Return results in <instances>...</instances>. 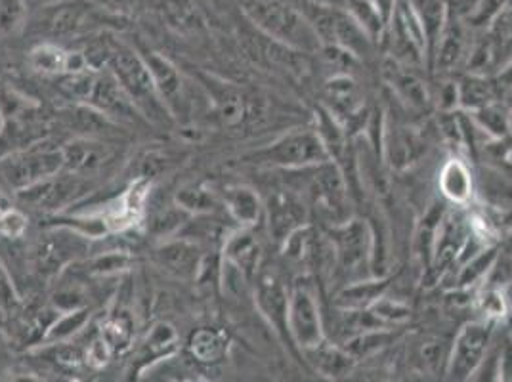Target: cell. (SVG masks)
<instances>
[{"instance_id":"obj_1","label":"cell","mask_w":512,"mask_h":382,"mask_svg":"<svg viewBox=\"0 0 512 382\" xmlns=\"http://www.w3.org/2000/svg\"><path fill=\"white\" fill-rule=\"evenodd\" d=\"M243 12L270 41L295 54H320L321 41L304 12L281 0H247Z\"/></svg>"},{"instance_id":"obj_2","label":"cell","mask_w":512,"mask_h":382,"mask_svg":"<svg viewBox=\"0 0 512 382\" xmlns=\"http://www.w3.org/2000/svg\"><path fill=\"white\" fill-rule=\"evenodd\" d=\"M60 90L75 106L88 107L111 123H136L144 119L107 69L65 75L60 79Z\"/></svg>"},{"instance_id":"obj_3","label":"cell","mask_w":512,"mask_h":382,"mask_svg":"<svg viewBox=\"0 0 512 382\" xmlns=\"http://www.w3.org/2000/svg\"><path fill=\"white\" fill-rule=\"evenodd\" d=\"M325 234L333 251V277H342V285L377 276V235L367 220L352 216Z\"/></svg>"},{"instance_id":"obj_4","label":"cell","mask_w":512,"mask_h":382,"mask_svg":"<svg viewBox=\"0 0 512 382\" xmlns=\"http://www.w3.org/2000/svg\"><path fill=\"white\" fill-rule=\"evenodd\" d=\"M106 69L125 90L138 113L151 123H169L171 113L161 102L157 88L153 85L150 69L144 62L140 50L119 41L111 43Z\"/></svg>"},{"instance_id":"obj_5","label":"cell","mask_w":512,"mask_h":382,"mask_svg":"<svg viewBox=\"0 0 512 382\" xmlns=\"http://www.w3.org/2000/svg\"><path fill=\"white\" fill-rule=\"evenodd\" d=\"M245 161L260 169L308 170L329 163L331 155L316 128H293L245 155Z\"/></svg>"},{"instance_id":"obj_6","label":"cell","mask_w":512,"mask_h":382,"mask_svg":"<svg viewBox=\"0 0 512 382\" xmlns=\"http://www.w3.org/2000/svg\"><path fill=\"white\" fill-rule=\"evenodd\" d=\"M65 170L64 149L46 140L20 146L0 157V182L18 193Z\"/></svg>"},{"instance_id":"obj_7","label":"cell","mask_w":512,"mask_h":382,"mask_svg":"<svg viewBox=\"0 0 512 382\" xmlns=\"http://www.w3.org/2000/svg\"><path fill=\"white\" fill-rule=\"evenodd\" d=\"M287 327L291 344L300 358L327 340L316 279L299 276L291 283Z\"/></svg>"},{"instance_id":"obj_8","label":"cell","mask_w":512,"mask_h":382,"mask_svg":"<svg viewBox=\"0 0 512 382\" xmlns=\"http://www.w3.org/2000/svg\"><path fill=\"white\" fill-rule=\"evenodd\" d=\"M111 20L102 6L92 0H58L39 8L29 23L37 33L50 39L77 37L83 33H94L100 27H106Z\"/></svg>"},{"instance_id":"obj_9","label":"cell","mask_w":512,"mask_h":382,"mask_svg":"<svg viewBox=\"0 0 512 382\" xmlns=\"http://www.w3.org/2000/svg\"><path fill=\"white\" fill-rule=\"evenodd\" d=\"M312 23L321 46H333L352 54L354 58H365L373 50L371 37L363 31L346 8H335L321 2H310L302 10Z\"/></svg>"},{"instance_id":"obj_10","label":"cell","mask_w":512,"mask_h":382,"mask_svg":"<svg viewBox=\"0 0 512 382\" xmlns=\"http://www.w3.org/2000/svg\"><path fill=\"white\" fill-rule=\"evenodd\" d=\"M199 86L203 88L216 121L224 128L247 127L256 117H260L262 106L255 94L245 86L226 81L211 73H197Z\"/></svg>"},{"instance_id":"obj_11","label":"cell","mask_w":512,"mask_h":382,"mask_svg":"<svg viewBox=\"0 0 512 382\" xmlns=\"http://www.w3.org/2000/svg\"><path fill=\"white\" fill-rule=\"evenodd\" d=\"M88 241L90 239L85 235L54 224L35 241L31 249V266L41 279L60 277L69 266L85 258Z\"/></svg>"},{"instance_id":"obj_12","label":"cell","mask_w":512,"mask_h":382,"mask_svg":"<svg viewBox=\"0 0 512 382\" xmlns=\"http://www.w3.org/2000/svg\"><path fill=\"white\" fill-rule=\"evenodd\" d=\"M497 323L488 319L467 321L449 346L448 367L444 382H467L472 373L486 360L495 342Z\"/></svg>"},{"instance_id":"obj_13","label":"cell","mask_w":512,"mask_h":382,"mask_svg":"<svg viewBox=\"0 0 512 382\" xmlns=\"http://www.w3.org/2000/svg\"><path fill=\"white\" fill-rule=\"evenodd\" d=\"M253 297H255L256 310L260 316L266 319V323L274 329L278 339L289 346L291 354L297 356L291 339H289V327H287V312H289V293L291 283L285 279L283 272L276 264H270L264 260L256 274L253 283Z\"/></svg>"},{"instance_id":"obj_14","label":"cell","mask_w":512,"mask_h":382,"mask_svg":"<svg viewBox=\"0 0 512 382\" xmlns=\"http://www.w3.org/2000/svg\"><path fill=\"white\" fill-rule=\"evenodd\" d=\"M314 176L308 184V199L312 207L329 226H337L350 220L352 214V191L341 167L333 161L312 169Z\"/></svg>"},{"instance_id":"obj_15","label":"cell","mask_w":512,"mask_h":382,"mask_svg":"<svg viewBox=\"0 0 512 382\" xmlns=\"http://www.w3.org/2000/svg\"><path fill=\"white\" fill-rule=\"evenodd\" d=\"M92 188V182L88 176H81L69 170H62L43 182L18 191L16 199L23 207H29L33 211L44 214H64L69 207L79 203Z\"/></svg>"},{"instance_id":"obj_16","label":"cell","mask_w":512,"mask_h":382,"mask_svg":"<svg viewBox=\"0 0 512 382\" xmlns=\"http://www.w3.org/2000/svg\"><path fill=\"white\" fill-rule=\"evenodd\" d=\"M470 235H472L470 216L461 211L444 213L434 239L430 266L425 274L427 283H438L440 279H446L453 272V268L459 264V260L467 251Z\"/></svg>"},{"instance_id":"obj_17","label":"cell","mask_w":512,"mask_h":382,"mask_svg":"<svg viewBox=\"0 0 512 382\" xmlns=\"http://www.w3.org/2000/svg\"><path fill=\"white\" fill-rule=\"evenodd\" d=\"M151 260L165 274L182 279V281H203L209 274L211 256L205 247L192 237L176 234L161 239L153 251Z\"/></svg>"},{"instance_id":"obj_18","label":"cell","mask_w":512,"mask_h":382,"mask_svg":"<svg viewBox=\"0 0 512 382\" xmlns=\"http://www.w3.org/2000/svg\"><path fill=\"white\" fill-rule=\"evenodd\" d=\"M264 224L270 239L281 247L308 222V203L299 191L276 188L264 199Z\"/></svg>"},{"instance_id":"obj_19","label":"cell","mask_w":512,"mask_h":382,"mask_svg":"<svg viewBox=\"0 0 512 382\" xmlns=\"http://www.w3.org/2000/svg\"><path fill=\"white\" fill-rule=\"evenodd\" d=\"M182 348V340L176 327L169 321L151 323L146 335L138 342L134 356L128 367L130 382L140 381L144 373L159 365L161 361L171 360Z\"/></svg>"},{"instance_id":"obj_20","label":"cell","mask_w":512,"mask_h":382,"mask_svg":"<svg viewBox=\"0 0 512 382\" xmlns=\"http://www.w3.org/2000/svg\"><path fill=\"white\" fill-rule=\"evenodd\" d=\"M381 73L384 85L390 90L392 98H396V102L406 111L427 113L428 109L434 106L432 90L419 77L415 67H409L388 56L383 62Z\"/></svg>"},{"instance_id":"obj_21","label":"cell","mask_w":512,"mask_h":382,"mask_svg":"<svg viewBox=\"0 0 512 382\" xmlns=\"http://www.w3.org/2000/svg\"><path fill=\"white\" fill-rule=\"evenodd\" d=\"M427 140L419 128L407 123H390L384 119L381 127V157L394 170H406L423 159Z\"/></svg>"},{"instance_id":"obj_22","label":"cell","mask_w":512,"mask_h":382,"mask_svg":"<svg viewBox=\"0 0 512 382\" xmlns=\"http://www.w3.org/2000/svg\"><path fill=\"white\" fill-rule=\"evenodd\" d=\"M220 255L222 266L245 279L249 285L253 283L260 266L264 264L262 241L258 239L255 230L247 228H235L224 235Z\"/></svg>"},{"instance_id":"obj_23","label":"cell","mask_w":512,"mask_h":382,"mask_svg":"<svg viewBox=\"0 0 512 382\" xmlns=\"http://www.w3.org/2000/svg\"><path fill=\"white\" fill-rule=\"evenodd\" d=\"M472 43L474 41L470 39L467 23H463L459 16L449 14L448 23L438 39L428 67H434L440 75H448L457 67L467 65Z\"/></svg>"},{"instance_id":"obj_24","label":"cell","mask_w":512,"mask_h":382,"mask_svg":"<svg viewBox=\"0 0 512 382\" xmlns=\"http://www.w3.org/2000/svg\"><path fill=\"white\" fill-rule=\"evenodd\" d=\"M325 109L341 123L348 132L354 123L362 121L365 102L360 85L352 79V75H333L325 83Z\"/></svg>"},{"instance_id":"obj_25","label":"cell","mask_w":512,"mask_h":382,"mask_svg":"<svg viewBox=\"0 0 512 382\" xmlns=\"http://www.w3.org/2000/svg\"><path fill=\"white\" fill-rule=\"evenodd\" d=\"M144 62L150 69L153 85L157 88V94L161 102L171 113L172 119L178 115V111L184 109L186 100V88H184V77L180 69L172 64L171 60L159 52L153 50H140Z\"/></svg>"},{"instance_id":"obj_26","label":"cell","mask_w":512,"mask_h":382,"mask_svg":"<svg viewBox=\"0 0 512 382\" xmlns=\"http://www.w3.org/2000/svg\"><path fill=\"white\" fill-rule=\"evenodd\" d=\"M27 62L35 73L44 77H56V79H62L65 75L83 73L88 69L81 52L67 50L54 41H43L33 46Z\"/></svg>"},{"instance_id":"obj_27","label":"cell","mask_w":512,"mask_h":382,"mask_svg":"<svg viewBox=\"0 0 512 382\" xmlns=\"http://www.w3.org/2000/svg\"><path fill=\"white\" fill-rule=\"evenodd\" d=\"M220 201L237 228L256 230L264 224V197L255 188L245 184L226 186Z\"/></svg>"},{"instance_id":"obj_28","label":"cell","mask_w":512,"mask_h":382,"mask_svg":"<svg viewBox=\"0 0 512 382\" xmlns=\"http://www.w3.org/2000/svg\"><path fill=\"white\" fill-rule=\"evenodd\" d=\"M302 360H306L318 375L335 382L346 381L358 367V361L331 339L323 340L320 346L302 354Z\"/></svg>"},{"instance_id":"obj_29","label":"cell","mask_w":512,"mask_h":382,"mask_svg":"<svg viewBox=\"0 0 512 382\" xmlns=\"http://www.w3.org/2000/svg\"><path fill=\"white\" fill-rule=\"evenodd\" d=\"M65 157V170L81 174V176H90L96 170L102 169L107 165L115 151L113 148L100 142L96 138H75L69 144L62 146Z\"/></svg>"},{"instance_id":"obj_30","label":"cell","mask_w":512,"mask_h":382,"mask_svg":"<svg viewBox=\"0 0 512 382\" xmlns=\"http://www.w3.org/2000/svg\"><path fill=\"white\" fill-rule=\"evenodd\" d=\"M449 346L438 337H421L411 342L407 350L409 365L427 379H440L444 382L448 367Z\"/></svg>"},{"instance_id":"obj_31","label":"cell","mask_w":512,"mask_h":382,"mask_svg":"<svg viewBox=\"0 0 512 382\" xmlns=\"http://www.w3.org/2000/svg\"><path fill=\"white\" fill-rule=\"evenodd\" d=\"M440 195L453 207H467L474 197V176L467 161L459 157L448 159L438 172Z\"/></svg>"},{"instance_id":"obj_32","label":"cell","mask_w":512,"mask_h":382,"mask_svg":"<svg viewBox=\"0 0 512 382\" xmlns=\"http://www.w3.org/2000/svg\"><path fill=\"white\" fill-rule=\"evenodd\" d=\"M390 283V276H373L342 285L333 297V306L339 310H369L388 293Z\"/></svg>"},{"instance_id":"obj_33","label":"cell","mask_w":512,"mask_h":382,"mask_svg":"<svg viewBox=\"0 0 512 382\" xmlns=\"http://www.w3.org/2000/svg\"><path fill=\"white\" fill-rule=\"evenodd\" d=\"M98 335L104 339L113 356H125L134 348V339H136V321H134L132 310L119 304L100 323Z\"/></svg>"},{"instance_id":"obj_34","label":"cell","mask_w":512,"mask_h":382,"mask_svg":"<svg viewBox=\"0 0 512 382\" xmlns=\"http://www.w3.org/2000/svg\"><path fill=\"white\" fill-rule=\"evenodd\" d=\"M497 258H499V247L490 245V247L482 249L480 253L469 256L461 264H457L455 270L448 276L453 279L451 289L457 293H469L470 289H474L476 285L486 283L484 279L497 264Z\"/></svg>"},{"instance_id":"obj_35","label":"cell","mask_w":512,"mask_h":382,"mask_svg":"<svg viewBox=\"0 0 512 382\" xmlns=\"http://www.w3.org/2000/svg\"><path fill=\"white\" fill-rule=\"evenodd\" d=\"M457 85V111L463 113H474L482 107L491 106L499 102V92L501 88L495 83L493 77H480L467 73Z\"/></svg>"},{"instance_id":"obj_36","label":"cell","mask_w":512,"mask_h":382,"mask_svg":"<svg viewBox=\"0 0 512 382\" xmlns=\"http://www.w3.org/2000/svg\"><path fill=\"white\" fill-rule=\"evenodd\" d=\"M172 203L186 214L188 218H201L216 213L218 205H222L218 193L203 182H186L174 191Z\"/></svg>"},{"instance_id":"obj_37","label":"cell","mask_w":512,"mask_h":382,"mask_svg":"<svg viewBox=\"0 0 512 382\" xmlns=\"http://www.w3.org/2000/svg\"><path fill=\"white\" fill-rule=\"evenodd\" d=\"M427 41V65H430L434 48L449 20V8L446 0H409Z\"/></svg>"},{"instance_id":"obj_38","label":"cell","mask_w":512,"mask_h":382,"mask_svg":"<svg viewBox=\"0 0 512 382\" xmlns=\"http://www.w3.org/2000/svg\"><path fill=\"white\" fill-rule=\"evenodd\" d=\"M188 352L201 365H216L230 350V337L216 327H201L188 339Z\"/></svg>"},{"instance_id":"obj_39","label":"cell","mask_w":512,"mask_h":382,"mask_svg":"<svg viewBox=\"0 0 512 382\" xmlns=\"http://www.w3.org/2000/svg\"><path fill=\"white\" fill-rule=\"evenodd\" d=\"M90 319H92V308L90 306L79 308V310H69V312H58V316L52 319V323L44 331L41 342L35 344V346L58 344V342L77 339L83 331L88 329Z\"/></svg>"},{"instance_id":"obj_40","label":"cell","mask_w":512,"mask_h":382,"mask_svg":"<svg viewBox=\"0 0 512 382\" xmlns=\"http://www.w3.org/2000/svg\"><path fill=\"white\" fill-rule=\"evenodd\" d=\"M159 12L180 35H195L203 29V18L193 0H159Z\"/></svg>"},{"instance_id":"obj_41","label":"cell","mask_w":512,"mask_h":382,"mask_svg":"<svg viewBox=\"0 0 512 382\" xmlns=\"http://www.w3.org/2000/svg\"><path fill=\"white\" fill-rule=\"evenodd\" d=\"M476 130L490 136L491 140H503L511 134V113L501 102L482 107L474 113H467Z\"/></svg>"},{"instance_id":"obj_42","label":"cell","mask_w":512,"mask_h":382,"mask_svg":"<svg viewBox=\"0 0 512 382\" xmlns=\"http://www.w3.org/2000/svg\"><path fill=\"white\" fill-rule=\"evenodd\" d=\"M369 312L384 329H402L407 321L411 319L409 304L398 300V298L388 297V293L383 298H379L369 308Z\"/></svg>"},{"instance_id":"obj_43","label":"cell","mask_w":512,"mask_h":382,"mask_svg":"<svg viewBox=\"0 0 512 382\" xmlns=\"http://www.w3.org/2000/svg\"><path fill=\"white\" fill-rule=\"evenodd\" d=\"M27 0H0V37H14L29 25Z\"/></svg>"},{"instance_id":"obj_44","label":"cell","mask_w":512,"mask_h":382,"mask_svg":"<svg viewBox=\"0 0 512 382\" xmlns=\"http://www.w3.org/2000/svg\"><path fill=\"white\" fill-rule=\"evenodd\" d=\"M86 274L92 277L121 276L130 270L132 256L127 251H109L102 255L94 256L86 262Z\"/></svg>"},{"instance_id":"obj_45","label":"cell","mask_w":512,"mask_h":382,"mask_svg":"<svg viewBox=\"0 0 512 382\" xmlns=\"http://www.w3.org/2000/svg\"><path fill=\"white\" fill-rule=\"evenodd\" d=\"M474 306L480 312V319L499 323L509 314V298L497 287H482L474 298Z\"/></svg>"},{"instance_id":"obj_46","label":"cell","mask_w":512,"mask_h":382,"mask_svg":"<svg viewBox=\"0 0 512 382\" xmlns=\"http://www.w3.org/2000/svg\"><path fill=\"white\" fill-rule=\"evenodd\" d=\"M29 220L20 207L12 205L4 197H0V237L4 239H20L27 232Z\"/></svg>"},{"instance_id":"obj_47","label":"cell","mask_w":512,"mask_h":382,"mask_svg":"<svg viewBox=\"0 0 512 382\" xmlns=\"http://www.w3.org/2000/svg\"><path fill=\"white\" fill-rule=\"evenodd\" d=\"M23 310V298L10 276L8 268L0 260V312L6 316H16Z\"/></svg>"},{"instance_id":"obj_48","label":"cell","mask_w":512,"mask_h":382,"mask_svg":"<svg viewBox=\"0 0 512 382\" xmlns=\"http://www.w3.org/2000/svg\"><path fill=\"white\" fill-rule=\"evenodd\" d=\"M501 346L503 342H493L486 360L480 363L467 382H501Z\"/></svg>"},{"instance_id":"obj_49","label":"cell","mask_w":512,"mask_h":382,"mask_svg":"<svg viewBox=\"0 0 512 382\" xmlns=\"http://www.w3.org/2000/svg\"><path fill=\"white\" fill-rule=\"evenodd\" d=\"M342 382H402L396 379L394 375H386V373H379V371H358V367L354 369V373Z\"/></svg>"},{"instance_id":"obj_50","label":"cell","mask_w":512,"mask_h":382,"mask_svg":"<svg viewBox=\"0 0 512 382\" xmlns=\"http://www.w3.org/2000/svg\"><path fill=\"white\" fill-rule=\"evenodd\" d=\"M10 382H73L67 377H58V375H39V373H20L12 377Z\"/></svg>"},{"instance_id":"obj_51","label":"cell","mask_w":512,"mask_h":382,"mask_svg":"<svg viewBox=\"0 0 512 382\" xmlns=\"http://www.w3.org/2000/svg\"><path fill=\"white\" fill-rule=\"evenodd\" d=\"M27 2H29V6H31V4H35V6L43 8V6H48V4H52V2H58V0H27Z\"/></svg>"},{"instance_id":"obj_52","label":"cell","mask_w":512,"mask_h":382,"mask_svg":"<svg viewBox=\"0 0 512 382\" xmlns=\"http://www.w3.org/2000/svg\"><path fill=\"white\" fill-rule=\"evenodd\" d=\"M509 113H511V132H512V107H509Z\"/></svg>"},{"instance_id":"obj_53","label":"cell","mask_w":512,"mask_h":382,"mask_svg":"<svg viewBox=\"0 0 512 382\" xmlns=\"http://www.w3.org/2000/svg\"><path fill=\"white\" fill-rule=\"evenodd\" d=\"M509 226H511V232H512V220L509 222Z\"/></svg>"},{"instance_id":"obj_54","label":"cell","mask_w":512,"mask_h":382,"mask_svg":"<svg viewBox=\"0 0 512 382\" xmlns=\"http://www.w3.org/2000/svg\"><path fill=\"white\" fill-rule=\"evenodd\" d=\"M195 382H205V381H195Z\"/></svg>"}]
</instances>
